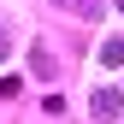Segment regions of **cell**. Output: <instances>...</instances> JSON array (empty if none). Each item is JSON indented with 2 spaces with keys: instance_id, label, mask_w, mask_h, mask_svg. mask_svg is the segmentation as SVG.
<instances>
[{
  "instance_id": "cell-1",
  "label": "cell",
  "mask_w": 124,
  "mask_h": 124,
  "mask_svg": "<svg viewBox=\"0 0 124 124\" xmlns=\"http://www.w3.org/2000/svg\"><path fill=\"white\" fill-rule=\"evenodd\" d=\"M95 118H118V95H112V89L95 95Z\"/></svg>"
},
{
  "instance_id": "cell-2",
  "label": "cell",
  "mask_w": 124,
  "mask_h": 124,
  "mask_svg": "<svg viewBox=\"0 0 124 124\" xmlns=\"http://www.w3.org/2000/svg\"><path fill=\"white\" fill-rule=\"evenodd\" d=\"M101 65H124V41H106V47H101Z\"/></svg>"
},
{
  "instance_id": "cell-3",
  "label": "cell",
  "mask_w": 124,
  "mask_h": 124,
  "mask_svg": "<svg viewBox=\"0 0 124 124\" xmlns=\"http://www.w3.org/2000/svg\"><path fill=\"white\" fill-rule=\"evenodd\" d=\"M59 6H65V12H83V18H89V12H95V0H59Z\"/></svg>"
},
{
  "instance_id": "cell-4",
  "label": "cell",
  "mask_w": 124,
  "mask_h": 124,
  "mask_svg": "<svg viewBox=\"0 0 124 124\" xmlns=\"http://www.w3.org/2000/svg\"><path fill=\"white\" fill-rule=\"evenodd\" d=\"M0 59H6V30H0Z\"/></svg>"
},
{
  "instance_id": "cell-5",
  "label": "cell",
  "mask_w": 124,
  "mask_h": 124,
  "mask_svg": "<svg viewBox=\"0 0 124 124\" xmlns=\"http://www.w3.org/2000/svg\"><path fill=\"white\" fill-rule=\"evenodd\" d=\"M118 12H124V0H118Z\"/></svg>"
}]
</instances>
